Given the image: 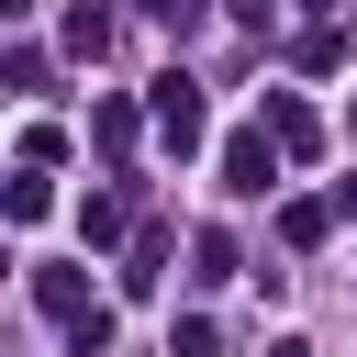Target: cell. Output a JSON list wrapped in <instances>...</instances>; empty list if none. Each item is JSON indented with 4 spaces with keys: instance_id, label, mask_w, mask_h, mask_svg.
I'll use <instances>...</instances> for the list:
<instances>
[{
    "instance_id": "cell-1",
    "label": "cell",
    "mask_w": 357,
    "mask_h": 357,
    "mask_svg": "<svg viewBox=\"0 0 357 357\" xmlns=\"http://www.w3.org/2000/svg\"><path fill=\"white\" fill-rule=\"evenodd\" d=\"M156 134H167V145H190V134H201V100H190V78H167V89H156Z\"/></svg>"
}]
</instances>
